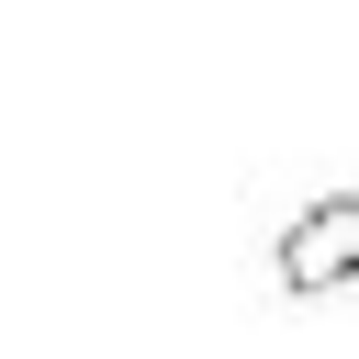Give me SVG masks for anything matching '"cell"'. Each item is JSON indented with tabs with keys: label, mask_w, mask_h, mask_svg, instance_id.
Instances as JSON below:
<instances>
[{
	"label": "cell",
	"mask_w": 359,
	"mask_h": 359,
	"mask_svg": "<svg viewBox=\"0 0 359 359\" xmlns=\"http://www.w3.org/2000/svg\"><path fill=\"white\" fill-rule=\"evenodd\" d=\"M269 280H280L292 303H325V292H348V280H359V180H348V191H325V202H303V213L280 224Z\"/></svg>",
	"instance_id": "1"
}]
</instances>
